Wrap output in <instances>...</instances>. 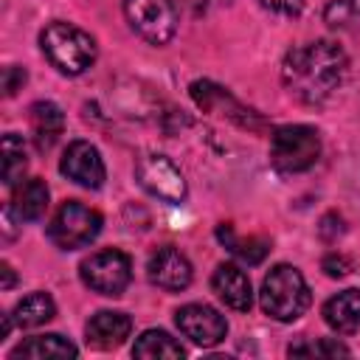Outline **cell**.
Masks as SVG:
<instances>
[{
  "label": "cell",
  "instance_id": "4fadbf2b",
  "mask_svg": "<svg viewBox=\"0 0 360 360\" xmlns=\"http://www.w3.org/2000/svg\"><path fill=\"white\" fill-rule=\"evenodd\" d=\"M211 290L217 292V298L236 309V312H248L253 307V287H250V278L242 267L231 264V262H222L217 264L214 276H211Z\"/></svg>",
  "mask_w": 360,
  "mask_h": 360
},
{
  "label": "cell",
  "instance_id": "484cf974",
  "mask_svg": "<svg viewBox=\"0 0 360 360\" xmlns=\"http://www.w3.org/2000/svg\"><path fill=\"white\" fill-rule=\"evenodd\" d=\"M343 231H346V228H343V217H340V214H335V211H332V214H326V217L321 219V225H318V233H321L326 242H335Z\"/></svg>",
  "mask_w": 360,
  "mask_h": 360
},
{
  "label": "cell",
  "instance_id": "cb8c5ba5",
  "mask_svg": "<svg viewBox=\"0 0 360 360\" xmlns=\"http://www.w3.org/2000/svg\"><path fill=\"white\" fill-rule=\"evenodd\" d=\"M321 270L329 276V278H343L354 270V262L346 256V253H326L323 262H321Z\"/></svg>",
  "mask_w": 360,
  "mask_h": 360
},
{
  "label": "cell",
  "instance_id": "7a4b0ae2",
  "mask_svg": "<svg viewBox=\"0 0 360 360\" xmlns=\"http://www.w3.org/2000/svg\"><path fill=\"white\" fill-rule=\"evenodd\" d=\"M39 48L48 62L68 76H79L96 62V39L73 22H48L39 34Z\"/></svg>",
  "mask_w": 360,
  "mask_h": 360
},
{
  "label": "cell",
  "instance_id": "603a6c76",
  "mask_svg": "<svg viewBox=\"0 0 360 360\" xmlns=\"http://www.w3.org/2000/svg\"><path fill=\"white\" fill-rule=\"evenodd\" d=\"M290 357H298V354H349V349L338 340H318V343H298V346H290L287 349Z\"/></svg>",
  "mask_w": 360,
  "mask_h": 360
},
{
  "label": "cell",
  "instance_id": "ac0fdd59",
  "mask_svg": "<svg viewBox=\"0 0 360 360\" xmlns=\"http://www.w3.org/2000/svg\"><path fill=\"white\" fill-rule=\"evenodd\" d=\"M79 349L62 338V335H37V338H28L25 343H20L14 352H11V360L17 357H28V360H65V357H76Z\"/></svg>",
  "mask_w": 360,
  "mask_h": 360
},
{
  "label": "cell",
  "instance_id": "5bb4252c",
  "mask_svg": "<svg viewBox=\"0 0 360 360\" xmlns=\"http://www.w3.org/2000/svg\"><path fill=\"white\" fill-rule=\"evenodd\" d=\"M132 332V321L127 312H112V309H101L96 312L87 326H84V335H87V343L93 349H118Z\"/></svg>",
  "mask_w": 360,
  "mask_h": 360
},
{
  "label": "cell",
  "instance_id": "9c48e42d",
  "mask_svg": "<svg viewBox=\"0 0 360 360\" xmlns=\"http://www.w3.org/2000/svg\"><path fill=\"white\" fill-rule=\"evenodd\" d=\"M174 323L177 329L197 346L208 349L225 340L228 335V321L225 315H219L214 307L208 304H186L174 312Z\"/></svg>",
  "mask_w": 360,
  "mask_h": 360
},
{
  "label": "cell",
  "instance_id": "ffe728a7",
  "mask_svg": "<svg viewBox=\"0 0 360 360\" xmlns=\"http://www.w3.org/2000/svg\"><path fill=\"white\" fill-rule=\"evenodd\" d=\"M56 315V304L48 292H31L25 298H20L11 309V318L20 329H34V326H42L48 323L51 318Z\"/></svg>",
  "mask_w": 360,
  "mask_h": 360
},
{
  "label": "cell",
  "instance_id": "4316f807",
  "mask_svg": "<svg viewBox=\"0 0 360 360\" xmlns=\"http://www.w3.org/2000/svg\"><path fill=\"white\" fill-rule=\"evenodd\" d=\"M259 3L270 11H278V14H298L304 6V0H259Z\"/></svg>",
  "mask_w": 360,
  "mask_h": 360
},
{
  "label": "cell",
  "instance_id": "277c9868",
  "mask_svg": "<svg viewBox=\"0 0 360 360\" xmlns=\"http://www.w3.org/2000/svg\"><path fill=\"white\" fill-rule=\"evenodd\" d=\"M321 158V135L307 124H287L270 135V160L284 174H298L315 166Z\"/></svg>",
  "mask_w": 360,
  "mask_h": 360
},
{
  "label": "cell",
  "instance_id": "8992f818",
  "mask_svg": "<svg viewBox=\"0 0 360 360\" xmlns=\"http://www.w3.org/2000/svg\"><path fill=\"white\" fill-rule=\"evenodd\" d=\"M79 276H82L84 287H90L93 292L107 295V298H118L132 281V262L124 250L104 248V250L90 253L79 264Z\"/></svg>",
  "mask_w": 360,
  "mask_h": 360
},
{
  "label": "cell",
  "instance_id": "30bf717a",
  "mask_svg": "<svg viewBox=\"0 0 360 360\" xmlns=\"http://www.w3.org/2000/svg\"><path fill=\"white\" fill-rule=\"evenodd\" d=\"M59 172L79 183L82 188H101L104 180H107V169H104V160L98 155V149L90 143V141H73L68 143L62 160H59Z\"/></svg>",
  "mask_w": 360,
  "mask_h": 360
},
{
  "label": "cell",
  "instance_id": "2e32d148",
  "mask_svg": "<svg viewBox=\"0 0 360 360\" xmlns=\"http://www.w3.org/2000/svg\"><path fill=\"white\" fill-rule=\"evenodd\" d=\"M65 129V112L53 101H37L31 107V132L39 152H48Z\"/></svg>",
  "mask_w": 360,
  "mask_h": 360
},
{
  "label": "cell",
  "instance_id": "3957f363",
  "mask_svg": "<svg viewBox=\"0 0 360 360\" xmlns=\"http://www.w3.org/2000/svg\"><path fill=\"white\" fill-rule=\"evenodd\" d=\"M259 304L264 309V315L276 318V321H295L301 318L309 304H312V292L301 276L298 267L292 264H276L259 290Z\"/></svg>",
  "mask_w": 360,
  "mask_h": 360
},
{
  "label": "cell",
  "instance_id": "d4e9b609",
  "mask_svg": "<svg viewBox=\"0 0 360 360\" xmlns=\"http://www.w3.org/2000/svg\"><path fill=\"white\" fill-rule=\"evenodd\" d=\"M25 70L22 68H17V65H8L6 70H3V93L11 98L17 90H22V84H25Z\"/></svg>",
  "mask_w": 360,
  "mask_h": 360
},
{
  "label": "cell",
  "instance_id": "9a60e30c",
  "mask_svg": "<svg viewBox=\"0 0 360 360\" xmlns=\"http://www.w3.org/2000/svg\"><path fill=\"white\" fill-rule=\"evenodd\" d=\"M323 321L340 335L357 332L360 329V290L349 287V290H340L338 295H332L323 304Z\"/></svg>",
  "mask_w": 360,
  "mask_h": 360
},
{
  "label": "cell",
  "instance_id": "ba28073f",
  "mask_svg": "<svg viewBox=\"0 0 360 360\" xmlns=\"http://www.w3.org/2000/svg\"><path fill=\"white\" fill-rule=\"evenodd\" d=\"M135 177H138V183H141L152 197H158V200H163V202L177 205V202L186 200V191H188V188H186V177H183V172L174 166V160L166 158V155H158V152L141 155L138 163H135Z\"/></svg>",
  "mask_w": 360,
  "mask_h": 360
},
{
  "label": "cell",
  "instance_id": "83f0119b",
  "mask_svg": "<svg viewBox=\"0 0 360 360\" xmlns=\"http://www.w3.org/2000/svg\"><path fill=\"white\" fill-rule=\"evenodd\" d=\"M174 3H177V8H183L188 14H202L208 6V0H174Z\"/></svg>",
  "mask_w": 360,
  "mask_h": 360
},
{
  "label": "cell",
  "instance_id": "5b68a950",
  "mask_svg": "<svg viewBox=\"0 0 360 360\" xmlns=\"http://www.w3.org/2000/svg\"><path fill=\"white\" fill-rule=\"evenodd\" d=\"M101 225H104V217L96 208L79 200H65L56 208L53 219L48 222V239L59 250H76L90 245L101 233Z\"/></svg>",
  "mask_w": 360,
  "mask_h": 360
},
{
  "label": "cell",
  "instance_id": "f546056e",
  "mask_svg": "<svg viewBox=\"0 0 360 360\" xmlns=\"http://www.w3.org/2000/svg\"><path fill=\"white\" fill-rule=\"evenodd\" d=\"M346 3H349V11H352V14L360 20V0H346Z\"/></svg>",
  "mask_w": 360,
  "mask_h": 360
},
{
  "label": "cell",
  "instance_id": "6da1fadb",
  "mask_svg": "<svg viewBox=\"0 0 360 360\" xmlns=\"http://www.w3.org/2000/svg\"><path fill=\"white\" fill-rule=\"evenodd\" d=\"M349 59L332 39H315L287 51L281 62V82L301 104H323L346 79Z\"/></svg>",
  "mask_w": 360,
  "mask_h": 360
},
{
  "label": "cell",
  "instance_id": "e0dca14e",
  "mask_svg": "<svg viewBox=\"0 0 360 360\" xmlns=\"http://www.w3.org/2000/svg\"><path fill=\"white\" fill-rule=\"evenodd\" d=\"M217 239L245 264H259L270 253V239L267 236H239L231 222L217 225Z\"/></svg>",
  "mask_w": 360,
  "mask_h": 360
},
{
  "label": "cell",
  "instance_id": "44dd1931",
  "mask_svg": "<svg viewBox=\"0 0 360 360\" xmlns=\"http://www.w3.org/2000/svg\"><path fill=\"white\" fill-rule=\"evenodd\" d=\"M0 155H3V183L8 188H17L25 169H28V158H25V143L17 132H6L3 143H0Z\"/></svg>",
  "mask_w": 360,
  "mask_h": 360
},
{
  "label": "cell",
  "instance_id": "8fae6325",
  "mask_svg": "<svg viewBox=\"0 0 360 360\" xmlns=\"http://www.w3.org/2000/svg\"><path fill=\"white\" fill-rule=\"evenodd\" d=\"M191 98H194V104L200 107V110H205V112H217V115H228L231 121H236L239 127H250V129H256L259 124H262V118L253 112V110H245L225 87H219V84H214V82H194L191 87Z\"/></svg>",
  "mask_w": 360,
  "mask_h": 360
},
{
  "label": "cell",
  "instance_id": "d6986e66",
  "mask_svg": "<svg viewBox=\"0 0 360 360\" xmlns=\"http://www.w3.org/2000/svg\"><path fill=\"white\" fill-rule=\"evenodd\" d=\"M11 208H14V214L20 217V222H22V219H25V222L39 219V217L45 214V208H48V186H45V180H42V177H31V180H25L22 186H17V188H14V202H11Z\"/></svg>",
  "mask_w": 360,
  "mask_h": 360
},
{
  "label": "cell",
  "instance_id": "7c38bea8",
  "mask_svg": "<svg viewBox=\"0 0 360 360\" xmlns=\"http://www.w3.org/2000/svg\"><path fill=\"white\" fill-rule=\"evenodd\" d=\"M146 276L166 292H180L191 284V262L172 245L158 248L146 262Z\"/></svg>",
  "mask_w": 360,
  "mask_h": 360
},
{
  "label": "cell",
  "instance_id": "52a82bcc",
  "mask_svg": "<svg viewBox=\"0 0 360 360\" xmlns=\"http://www.w3.org/2000/svg\"><path fill=\"white\" fill-rule=\"evenodd\" d=\"M124 17L129 28L149 45H169L177 34L174 0H124Z\"/></svg>",
  "mask_w": 360,
  "mask_h": 360
},
{
  "label": "cell",
  "instance_id": "7402d4cb",
  "mask_svg": "<svg viewBox=\"0 0 360 360\" xmlns=\"http://www.w3.org/2000/svg\"><path fill=\"white\" fill-rule=\"evenodd\" d=\"M132 354L135 357H183L186 354V349L169 335V332H163V329H146L138 340H135V346H132Z\"/></svg>",
  "mask_w": 360,
  "mask_h": 360
},
{
  "label": "cell",
  "instance_id": "f1b7e54d",
  "mask_svg": "<svg viewBox=\"0 0 360 360\" xmlns=\"http://www.w3.org/2000/svg\"><path fill=\"white\" fill-rule=\"evenodd\" d=\"M0 273H3V290H11V287H14V281H17V278H14L11 264H8V262H3V264H0Z\"/></svg>",
  "mask_w": 360,
  "mask_h": 360
}]
</instances>
